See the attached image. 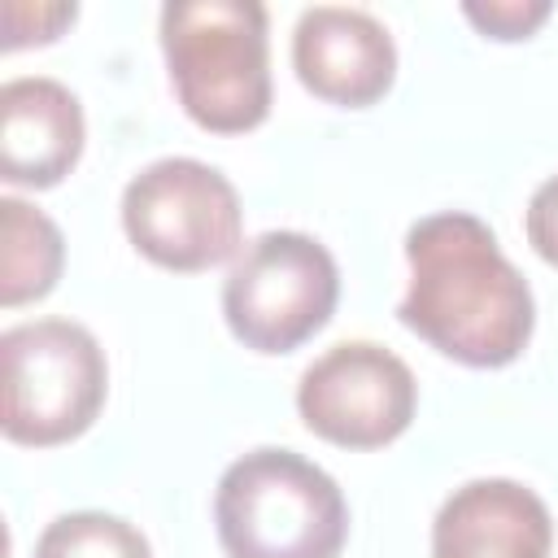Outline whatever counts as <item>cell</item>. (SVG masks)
<instances>
[{
  "label": "cell",
  "mask_w": 558,
  "mask_h": 558,
  "mask_svg": "<svg viewBox=\"0 0 558 558\" xmlns=\"http://www.w3.org/2000/svg\"><path fill=\"white\" fill-rule=\"evenodd\" d=\"M405 266L410 283L397 318L418 340L471 371H497L523 357L536 301L484 218L466 209L418 218L405 231Z\"/></svg>",
  "instance_id": "obj_1"
},
{
  "label": "cell",
  "mask_w": 558,
  "mask_h": 558,
  "mask_svg": "<svg viewBox=\"0 0 558 558\" xmlns=\"http://www.w3.org/2000/svg\"><path fill=\"white\" fill-rule=\"evenodd\" d=\"M87 122L78 96L44 74L0 87V179L13 187H57L83 157Z\"/></svg>",
  "instance_id": "obj_9"
},
{
  "label": "cell",
  "mask_w": 558,
  "mask_h": 558,
  "mask_svg": "<svg viewBox=\"0 0 558 558\" xmlns=\"http://www.w3.org/2000/svg\"><path fill=\"white\" fill-rule=\"evenodd\" d=\"M4 366V436L26 449L78 440L109 397V362L100 340L70 318L17 323L0 336Z\"/></svg>",
  "instance_id": "obj_4"
},
{
  "label": "cell",
  "mask_w": 558,
  "mask_h": 558,
  "mask_svg": "<svg viewBox=\"0 0 558 558\" xmlns=\"http://www.w3.org/2000/svg\"><path fill=\"white\" fill-rule=\"evenodd\" d=\"M0 305L17 310L26 301H44L65 270L61 227L17 196L0 201Z\"/></svg>",
  "instance_id": "obj_11"
},
{
  "label": "cell",
  "mask_w": 558,
  "mask_h": 558,
  "mask_svg": "<svg viewBox=\"0 0 558 558\" xmlns=\"http://www.w3.org/2000/svg\"><path fill=\"white\" fill-rule=\"evenodd\" d=\"M554 4L549 0H488V4H462V17L497 44H514V39H532L545 22H549Z\"/></svg>",
  "instance_id": "obj_13"
},
{
  "label": "cell",
  "mask_w": 558,
  "mask_h": 558,
  "mask_svg": "<svg viewBox=\"0 0 558 558\" xmlns=\"http://www.w3.org/2000/svg\"><path fill=\"white\" fill-rule=\"evenodd\" d=\"M4 13L31 22L26 31H17V35L4 39V52H17V48H26V44H52V39L78 17L74 4H35V9H31V4H4Z\"/></svg>",
  "instance_id": "obj_15"
},
{
  "label": "cell",
  "mask_w": 558,
  "mask_h": 558,
  "mask_svg": "<svg viewBox=\"0 0 558 558\" xmlns=\"http://www.w3.org/2000/svg\"><path fill=\"white\" fill-rule=\"evenodd\" d=\"M523 231H527V244L532 253L558 270V174H549L532 201H527V214H523Z\"/></svg>",
  "instance_id": "obj_14"
},
{
  "label": "cell",
  "mask_w": 558,
  "mask_h": 558,
  "mask_svg": "<svg viewBox=\"0 0 558 558\" xmlns=\"http://www.w3.org/2000/svg\"><path fill=\"white\" fill-rule=\"evenodd\" d=\"M122 231L153 266L174 275H201L240 257V192L209 161L161 157L131 174V183L122 187Z\"/></svg>",
  "instance_id": "obj_6"
},
{
  "label": "cell",
  "mask_w": 558,
  "mask_h": 558,
  "mask_svg": "<svg viewBox=\"0 0 558 558\" xmlns=\"http://www.w3.org/2000/svg\"><path fill=\"white\" fill-rule=\"evenodd\" d=\"M340 301L331 248L305 231H262L240 248L222 283L227 331L253 353H292L314 340Z\"/></svg>",
  "instance_id": "obj_5"
},
{
  "label": "cell",
  "mask_w": 558,
  "mask_h": 558,
  "mask_svg": "<svg viewBox=\"0 0 558 558\" xmlns=\"http://www.w3.org/2000/svg\"><path fill=\"white\" fill-rule=\"evenodd\" d=\"M161 57L179 109L209 135H244L270 118V17L257 0H170Z\"/></svg>",
  "instance_id": "obj_2"
},
{
  "label": "cell",
  "mask_w": 558,
  "mask_h": 558,
  "mask_svg": "<svg viewBox=\"0 0 558 558\" xmlns=\"http://www.w3.org/2000/svg\"><path fill=\"white\" fill-rule=\"evenodd\" d=\"M549 506L519 480H471L432 519V558H549Z\"/></svg>",
  "instance_id": "obj_10"
},
{
  "label": "cell",
  "mask_w": 558,
  "mask_h": 558,
  "mask_svg": "<svg viewBox=\"0 0 558 558\" xmlns=\"http://www.w3.org/2000/svg\"><path fill=\"white\" fill-rule=\"evenodd\" d=\"M418 410L414 371L375 340H344L314 357L296 379L301 423L340 449L392 445Z\"/></svg>",
  "instance_id": "obj_7"
},
{
  "label": "cell",
  "mask_w": 558,
  "mask_h": 558,
  "mask_svg": "<svg viewBox=\"0 0 558 558\" xmlns=\"http://www.w3.org/2000/svg\"><path fill=\"white\" fill-rule=\"evenodd\" d=\"M292 70L301 87L340 109H366L397 78V44L379 17L344 4H314L292 31Z\"/></svg>",
  "instance_id": "obj_8"
},
{
  "label": "cell",
  "mask_w": 558,
  "mask_h": 558,
  "mask_svg": "<svg viewBox=\"0 0 558 558\" xmlns=\"http://www.w3.org/2000/svg\"><path fill=\"white\" fill-rule=\"evenodd\" d=\"M214 527L227 558H340L349 506L323 466L266 445L222 471Z\"/></svg>",
  "instance_id": "obj_3"
},
{
  "label": "cell",
  "mask_w": 558,
  "mask_h": 558,
  "mask_svg": "<svg viewBox=\"0 0 558 558\" xmlns=\"http://www.w3.org/2000/svg\"><path fill=\"white\" fill-rule=\"evenodd\" d=\"M35 558H153V545L135 523L118 514L70 510L39 532Z\"/></svg>",
  "instance_id": "obj_12"
}]
</instances>
